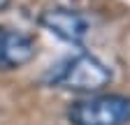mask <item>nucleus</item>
Returning <instances> with one entry per match:
<instances>
[{
    "mask_svg": "<svg viewBox=\"0 0 130 125\" xmlns=\"http://www.w3.org/2000/svg\"><path fill=\"white\" fill-rule=\"evenodd\" d=\"M72 125H123L130 120V97L125 95H88L68 109Z\"/></svg>",
    "mask_w": 130,
    "mask_h": 125,
    "instance_id": "obj_1",
    "label": "nucleus"
},
{
    "mask_svg": "<svg viewBox=\"0 0 130 125\" xmlns=\"http://www.w3.org/2000/svg\"><path fill=\"white\" fill-rule=\"evenodd\" d=\"M109 81H111V70L93 53L74 56L54 76L56 86L68 88V90H79V93H95V90L105 88Z\"/></svg>",
    "mask_w": 130,
    "mask_h": 125,
    "instance_id": "obj_2",
    "label": "nucleus"
},
{
    "mask_svg": "<svg viewBox=\"0 0 130 125\" xmlns=\"http://www.w3.org/2000/svg\"><path fill=\"white\" fill-rule=\"evenodd\" d=\"M40 26L46 28L51 35L60 37L63 42H70V44H81L91 33V26H88L84 14L68 9V7L44 9L40 14Z\"/></svg>",
    "mask_w": 130,
    "mask_h": 125,
    "instance_id": "obj_3",
    "label": "nucleus"
},
{
    "mask_svg": "<svg viewBox=\"0 0 130 125\" xmlns=\"http://www.w3.org/2000/svg\"><path fill=\"white\" fill-rule=\"evenodd\" d=\"M37 46L30 35L0 26V72L19 70L35 58Z\"/></svg>",
    "mask_w": 130,
    "mask_h": 125,
    "instance_id": "obj_4",
    "label": "nucleus"
},
{
    "mask_svg": "<svg viewBox=\"0 0 130 125\" xmlns=\"http://www.w3.org/2000/svg\"><path fill=\"white\" fill-rule=\"evenodd\" d=\"M7 5H9V0H0V12H3V9L7 7Z\"/></svg>",
    "mask_w": 130,
    "mask_h": 125,
    "instance_id": "obj_5",
    "label": "nucleus"
}]
</instances>
